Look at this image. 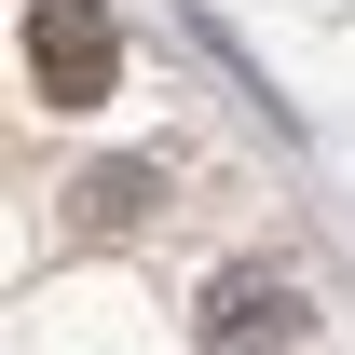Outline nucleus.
<instances>
[{
	"label": "nucleus",
	"instance_id": "obj_1",
	"mask_svg": "<svg viewBox=\"0 0 355 355\" xmlns=\"http://www.w3.org/2000/svg\"><path fill=\"white\" fill-rule=\"evenodd\" d=\"M110 69H123V42H110L96 0H28V83H42L55 110H96Z\"/></svg>",
	"mask_w": 355,
	"mask_h": 355
},
{
	"label": "nucleus",
	"instance_id": "obj_2",
	"mask_svg": "<svg viewBox=\"0 0 355 355\" xmlns=\"http://www.w3.org/2000/svg\"><path fill=\"white\" fill-rule=\"evenodd\" d=\"M287 328H301L287 273H219V287H205V342L219 355H260V342H287Z\"/></svg>",
	"mask_w": 355,
	"mask_h": 355
}]
</instances>
